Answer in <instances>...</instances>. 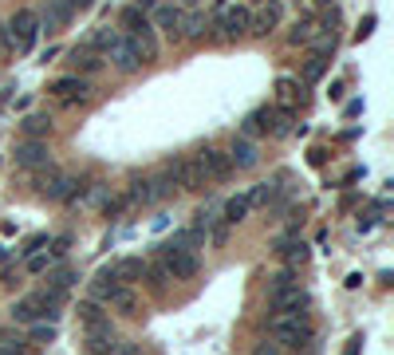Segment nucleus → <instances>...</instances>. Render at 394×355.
Segmentation results:
<instances>
[{"label":"nucleus","instance_id":"nucleus-1","mask_svg":"<svg viewBox=\"0 0 394 355\" xmlns=\"http://www.w3.org/2000/svg\"><path fill=\"white\" fill-rule=\"evenodd\" d=\"M268 332H272V344L280 351H300V347L315 344V328L307 320H268Z\"/></svg>","mask_w":394,"mask_h":355},{"label":"nucleus","instance_id":"nucleus-2","mask_svg":"<svg viewBox=\"0 0 394 355\" xmlns=\"http://www.w3.org/2000/svg\"><path fill=\"white\" fill-rule=\"evenodd\" d=\"M4 28H8L12 51H32V48H36V39H39V20H36V12H32V8H20L16 16L4 24Z\"/></svg>","mask_w":394,"mask_h":355},{"label":"nucleus","instance_id":"nucleus-3","mask_svg":"<svg viewBox=\"0 0 394 355\" xmlns=\"http://www.w3.org/2000/svg\"><path fill=\"white\" fill-rule=\"evenodd\" d=\"M162 265H166L170 280H193L201 273V256L186 253V249H177V245H162Z\"/></svg>","mask_w":394,"mask_h":355},{"label":"nucleus","instance_id":"nucleus-4","mask_svg":"<svg viewBox=\"0 0 394 355\" xmlns=\"http://www.w3.org/2000/svg\"><path fill=\"white\" fill-rule=\"evenodd\" d=\"M8 316H12V324H20V328H32V324H39V320H48V324H56V320H59V312L44 308V300H39L36 292L24 296V300H16Z\"/></svg>","mask_w":394,"mask_h":355},{"label":"nucleus","instance_id":"nucleus-5","mask_svg":"<svg viewBox=\"0 0 394 355\" xmlns=\"http://www.w3.org/2000/svg\"><path fill=\"white\" fill-rule=\"evenodd\" d=\"M307 312H312V296H307L304 288H296V292L272 300V312H268V320H307Z\"/></svg>","mask_w":394,"mask_h":355},{"label":"nucleus","instance_id":"nucleus-6","mask_svg":"<svg viewBox=\"0 0 394 355\" xmlns=\"http://www.w3.org/2000/svg\"><path fill=\"white\" fill-rule=\"evenodd\" d=\"M182 20H186V8L174 4V0H162V4H154V12H150V24L162 28L174 44H182Z\"/></svg>","mask_w":394,"mask_h":355},{"label":"nucleus","instance_id":"nucleus-7","mask_svg":"<svg viewBox=\"0 0 394 355\" xmlns=\"http://www.w3.org/2000/svg\"><path fill=\"white\" fill-rule=\"evenodd\" d=\"M110 56V63H115V71H122V75H134L146 59H142V48H138V39H130V36H118V44L107 51Z\"/></svg>","mask_w":394,"mask_h":355},{"label":"nucleus","instance_id":"nucleus-8","mask_svg":"<svg viewBox=\"0 0 394 355\" xmlns=\"http://www.w3.org/2000/svg\"><path fill=\"white\" fill-rule=\"evenodd\" d=\"M118 332H115V320L110 316H103L99 324L87 328V335H83V347H87V355H107L110 347H115Z\"/></svg>","mask_w":394,"mask_h":355},{"label":"nucleus","instance_id":"nucleus-9","mask_svg":"<svg viewBox=\"0 0 394 355\" xmlns=\"http://www.w3.org/2000/svg\"><path fill=\"white\" fill-rule=\"evenodd\" d=\"M280 20H284V0H265L260 12L248 20V32H253V36H272V32L280 28Z\"/></svg>","mask_w":394,"mask_h":355},{"label":"nucleus","instance_id":"nucleus-10","mask_svg":"<svg viewBox=\"0 0 394 355\" xmlns=\"http://www.w3.org/2000/svg\"><path fill=\"white\" fill-rule=\"evenodd\" d=\"M12 158H16V166L24 170H39V166H48V142H32V138H24V142H16V150H12Z\"/></svg>","mask_w":394,"mask_h":355},{"label":"nucleus","instance_id":"nucleus-11","mask_svg":"<svg viewBox=\"0 0 394 355\" xmlns=\"http://www.w3.org/2000/svg\"><path fill=\"white\" fill-rule=\"evenodd\" d=\"M229 162H233V170H253L256 162H260V147H256L253 138H245V135H236L233 142H229Z\"/></svg>","mask_w":394,"mask_h":355},{"label":"nucleus","instance_id":"nucleus-12","mask_svg":"<svg viewBox=\"0 0 394 355\" xmlns=\"http://www.w3.org/2000/svg\"><path fill=\"white\" fill-rule=\"evenodd\" d=\"M241 135L245 138H265V135H272L276 138V111L272 107H260V111H253V115H245V123H241Z\"/></svg>","mask_w":394,"mask_h":355},{"label":"nucleus","instance_id":"nucleus-13","mask_svg":"<svg viewBox=\"0 0 394 355\" xmlns=\"http://www.w3.org/2000/svg\"><path fill=\"white\" fill-rule=\"evenodd\" d=\"M197 158H201V166H205L209 182H229V178H233V162H229L225 150L205 147V150H197Z\"/></svg>","mask_w":394,"mask_h":355},{"label":"nucleus","instance_id":"nucleus-14","mask_svg":"<svg viewBox=\"0 0 394 355\" xmlns=\"http://www.w3.org/2000/svg\"><path fill=\"white\" fill-rule=\"evenodd\" d=\"M248 20H253V12H248L245 4L225 8V12H221V39H241V36H248Z\"/></svg>","mask_w":394,"mask_h":355},{"label":"nucleus","instance_id":"nucleus-15","mask_svg":"<svg viewBox=\"0 0 394 355\" xmlns=\"http://www.w3.org/2000/svg\"><path fill=\"white\" fill-rule=\"evenodd\" d=\"M118 288H127V285H118L115 265L99 268V273H95V280H91V300H95V304H110V296H115Z\"/></svg>","mask_w":394,"mask_h":355},{"label":"nucleus","instance_id":"nucleus-16","mask_svg":"<svg viewBox=\"0 0 394 355\" xmlns=\"http://www.w3.org/2000/svg\"><path fill=\"white\" fill-rule=\"evenodd\" d=\"M177 186L182 189H193V194H201V189L209 186V174L205 166H201V158H182V178H177Z\"/></svg>","mask_w":394,"mask_h":355},{"label":"nucleus","instance_id":"nucleus-17","mask_svg":"<svg viewBox=\"0 0 394 355\" xmlns=\"http://www.w3.org/2000/svg\"><path fill=\"white\" fill-rule=\"evenodd\" d=\"M296 288H300V273H296V268H276V273L268 276V304L280 300V296H288V292H296Z\"/></svg>","mask_w":394,"mask_h":355},{"label":"nucleus","instance_id":"nucleus-18","mask_svg":"<svg viewBox=\"0 0 394 355\" xmlns=\"http://www.w3.org/2000/svg\"><path fill=\"white\" fill-rule=\"evenodd\" d=\"M51 91H56L59 99H63V103H83V99H87V79H79V75H63V79H56V83H51Z\"/></svg>","mask_w":394,"mask_h":355},{"label":"nucleus","instance_id":"nucleus-19","mask_svg":"<svg viewBox=\"0 0 394 355\" xmlns=\"http://www.w3.org/2000/svg\"><path fill=\"white\" fill-rule=\"evenodd\" d=\"M36 20H39V28H68V24H71V8L63 4V0H48Z\"/></svg>","mask_w":394,"mask_h":355},{"label":"nucleus","instance_id":"nucleus-20","mask_svg":"<svg viewBox=\"0 0 394 355\" xmlns=\"http://www.w3.org/2000/svg\"><path fill=\"white\" fill-rule=\"evenodd\" d=\"M276 253L288 261V268H300L307 265V256H312V249L304 245V241H292V237H280V245H276Z\"/></svg>","mask_w":394,"mask_h":355},{"label":"nucleus","instance_id":"nucleus-21","mask_svg":"<svg viewBox=\"0 0 394 355\" xmlns=\"http://www.w3.org/2000/svg\"><path fill=\"white\" fill-rule=\"evenodd\" d=\"M118 36H122L118 28H95L87 39H83V51H95V56L99 51H110L118 44Z\"/></svg>","mask_w":394,"mask_h":355},{"label":"nucleus","instance_id":"nucleus-22","mask_svg":"<svg viewBox=\"0 0 394 355\" xmlns=\"http://www.w3.org/2000/svg\"><path fill=\"white\" fill-rule=\"evenodd\" d=\"M20 135L32 138V142H44V138L51 135V118L48 115H28L24 123H20Z\"/></svg>","mask_w":394,"mask_h":355},{"label":"nucleus","instance_id":"nucleus-23","mask_svg":"<svg viewBox=\"0 0 394 355\" xmlns=\"http://www.w3.org/2000/svg\"><path fill=\"white\" fill-rule=\"evenodd\" d=\"M115 276H118V285L142 280V276H146V261H142V256H127V261H118L115 265Z\"/></svg>","mask_w":394,"mask_h":355},{"label":"nucleus","instance_id":"nucleus-24","mask_svg":"<svg viewBox=\"0 0 394 355\" xmlns=\"http://www.w3.org/2000/svg\"><path fill=\"white\" fill-rule=\"evenodd\" d=\"M248 209H253V206H248V194H236V197H229V201H225V209H221L225 217H221V221H225V225H241V221L248 217Z\"/></svg>","mask_w":394,"mask_h":355},{"label":"nucleus","instance_id":"nucleus-25","mask_svg":"<svg viewBox=\"0 0 394 355\" xmlns=\"http://www.w3.org/2000/svg\"><path fill=\"white\" fill-rule=\"evenodd\" d=\"M110 308H115L118 316H138L142 300H138V292H130V288H118V292L110 296Z\"/></svg>","mask_w":394,"mask_h":355},{"label":"nucleus","instance_id":"nucleus-26","mask_svg":"<svg viewBox=\"0 0 394 355\" xmlns=\"http://www.w3.org/2000/svg\"><path fill=\"white\" fill-rule=\"evenodd\" d=\"M205 28H209L205 12H186V20H182V39H201Z\"/></svg>","mask_w":394,"mask_h":355},{"label":"nucleus","instance_id":"nucleus-27","mask_svg":"<svg viewBox=\"0 0 394 355\" xmlns=\"http://www.w3.org/2000/svg\"><path fill=\"white\" fill-rule=\"evenodd\" d=\"M170 245H177V249H186V253H197V249H205V233L201 229H182V233H174V241Z\"/></svg>","mask_w":394,"mask_h":355},{"label":"nucleus","instance_id":"nucleus-28","mask_svg":"<svg viewBox=\"0 0 394 355\" xmlns=\"http://www.w3.org/2000/svg\"><path fill=\"white\" fill-rule=\"evenodd\" d=\"M75 280H79V273L71 265H59V268H51V273H48V288H56V292H68Z\"/></svg>","mask_w":394,"mask_h":355},{"label":"nucleus","instance_id":"nucleus-29","mask_svg":"<svg viewBox=\"0 0 394 355\" xmlns=\"http://www.w3.org/2000/svg\"><path fill=\"white\" fill-rule=\"evenodd\" d=\"M315 16H304V20H296V28L288 32V44H296V48H300V44H312V36H315Z\"/></svg>","mask_w":394,"mask_h":355},{"label":"nucleus","instance_id":"nucleus-30","mask_svg":"<svg viewBox=\"0 0 394 355\" xmlns=\"http://www.w3.org/2000/svg\"><path fill=\"white\" fill-rule=\"evenodd\" d=\"M75 316H79V324H83V328H91V324H99L107 312H103V304H95V300H79Z\"/></svg>","mask_w":394,"mask_h":355},{"label":"nucleus","instance_id":"nucleus-31","mask_svg":"<svg viewBox=\"0 0 394 355\" xmlns=\"http://www.w3.org/2000/svg\"><path fill=\"white\" fill-rule=\"evenodd\" d=\"M71 63H75V71H83V75H95V71L103 68V59H99L95 51H79V48H75V56H71Z\"/></svg>","mask_w":394,"mask_h":355},{"label":"nucleus","instance_id":"nucleus-32","mask_svg":"<svg viewBox=\"0 0 394 355\" xmlns=\"http://www.w3.org/2000/svg\"><path fill=\"white\" fill-rule=\"evenodd\" d=\"M28 340H32V344H51V340H56V324H48V320L32 324L28 328Z\"/></svg>","mask_w":394,"mask_h":355},{"label":"nucleus","instance_id":"nucleus-33","mask_svg":"<svg viewBox=\"0 0 394 355\" xmlns=\"http://www.w3.org/2000/svg\"><path fill=\"white\" fill-rule=\"evenodd\" d=\"M324 71H327V59L324 56H307V63H304V83L324 79Z\"/></svg>","mask_w":394,"mask_h":355},{"label":"nucleus","instance_id":"nucleus-34","mask_svg":"<svg viewBox=\"0 0 394 355\" xmlns=\"http://www.w3.org/2000/svg\"><path fill=\"white\" fill-rule=\"evenodd\" d=\"M146 280H150V288H158V292H162V288L170 285L166 265H162V261H158V265H146Z\"/></svg>","mask_w":394,"mask_h":355},{"label":"nucleus","instance_id":"nucleus-35","mask_svg":"<svg viewBox=\"0 0 394 355\" xmlns=\"http://www.w3.org/2000/svg\"><path fill=\"white\" fill-rule=\"evenodd\" d=\"M24 268H28L32 276L48 273V253H32V256H24Z\"/></svg>","mask_w":394,"mask_h":355},{"label":"nucleus","instance_id":"nucleus-36","mask_svg":"<svg viewBox=\"0 0 394 355\" xmlns=\"http://www.w3.org/2000/svg\"><path fill=\"white\" fill-rule=\"evenodd\" d=\"M107 355H142V347H138L134 340H115V347H110Z\"/></svg>","mask_w":394,"mask_h":355},{"label":"nucleus","instance_id":"nucleus-37","mask_svg":"<svg viewBox=\"0 0 394 355\" xmlns=\"http://www.w3.org/2000/svg\"><path fill=\"white\" fill-rule=\"evenodd\" d=\"M39 245H48V233H36V237H28V241H24V249H20V256H32Z\"/></svg>","mask_w":394,"mask_h":355},{"label":"nucleus","instance_id":"nucleus-38","mask_svg":"<svg viewBox=\"0 0 394 355\" xmlns=\"http://www.w3.org/2000/svg\"><path fill=\"white\" fill-rule=\"evenodd\" d=\"M276 95H280V99H292L296 95V83H292V79H276Z\"/></svg>","mask_w":394,"mask_h":355},{"label":"nucleus","instance_id":"nucleus-39","mask_svg":"<svg viewBox=\"0 0 394 355\" xmlns=\"http://www.w3.org/2000/svg\"><path fill=\"white\" fill-rule=\"evenodd\" d=\"M71 249V237H56V241H51V256H63Z\"/></svg>","mask_w":394,"mask_h":355},{"label":"nucleus","instance_id":"nucleus-40","mask_svg":"<svg viewBox=\"0 0 394 355\" xmlns=\"http://www.w3.org/2000/svg\"><path fill=\"white\" fill-rule=\"evenodd\" d=\"M229 229H233V225H225V221H221V225H213V245H225V241H229Z\"/></svg>","mask_w":394,"mask_h":355},{"label":"nucleus","instance_id":"nucleus-41","mask_svg":"<svg viewBox=\"0 0 394 355\" xmlns=\"http://www.w3.org/2000/svg\"><path fill=\"white\" fill-rule=\"evenodd\" d=\"M253 355H284V351H280L276 344H268V340H265V344H256V347H253Z\"/></svg>","mask_w":394,"mask_h":355},{"label":"nucleus","instance_id":"nucleus-42","mask_svg":"<svg viewBox=\"0 0 394 355\" xmlns=\"http://www.w3.org/2000/svg\"><path fill=\"white\" fill-rule=\"evenodd\" d=\"M12 51V44H8V28H4V20H0V59Z\"/></svg>","mask_w":394,"mask_h":355},{"label":"nucleus","instance_id":"nucleus-43","mask_svg":"<svg viewBox=\"0 0 394 355\" xmlns=\"http://www.w3.org/2000/svg\"><path fill=\"white\" fill-rule=\"evenodd\" d=\"M327 95H331L335 103H339V99L347 95V83H343V79H335V83H331V91H327Z\"/></svg>","mask_w":394,"mask_h":355},{"label":"nucleus","instance_id":"nucleus-44","mask_svg":"<svg viewBox=\"0 0 394 355\" xmlns=\"http://www.w3.org/2000/svg\"><path fill=\"white\" fill-rule=\"evenodd\" d=\"M16 280H20V276H16V268H4V273H0V285H4V288H12Z\"/></svg>","mask_w":394,"mask_h":355},{"label":"nucleus","instance_id":"nucleus-45","mask_svg":"<svg viewBox=\"0 0 394 355\" xmlns=\"http://www.w3.org/2000/svg\"><path fill=\"white\" fill-rule=\"evenodd\" d=\"M359 347H363V335H351V344L343 347V355H359Z\"/></svg>","mask_w":394,"mask_h":355},{"label":"nucleus","instance_id":"nucleus-46","mask_svg":"<svg viewBox=\"0 0 394 355\" xmlns=\"http://www.w3.org/2000/svg\"><path fill=\"white\" fill-rule=\"evenodd\" d=\"M347 115H363V99H351V103H347Z\"/></svg>","mask_w":394,"mask_h":355},{"label":"nucleus","instance_id":"nucleus-47","mask_svg":"<svg viewBox=\"0 0 394 355\" xmlns=\"http://www.w3.org/2000/svg\"><path fill=\"white\" fill-rule=\"evenodd\" d=\"M371 28H374V16H367L363 24H359V39H363V36H371Z\"/></svg>","mask_w":394,"mask_h":355},{"label":"nucleus","instance_id":"nucleus-48","mask_svg":"<svg viewBox=\"0 0 394 355\" xmlns=\"http://www.w3.org/2000/svg\"><path fill=\"white\" fill-rule=\"evenodd\" d=\"M63 4H68V8L75 12V8H91V4H95V0H63Z\"/></svg>","mask_w":394,"mask_h":355},{"label":"nucleus","instance_id":"nucleus-49","mask_svg":"<svg viewBox=\"0 0 394 355\" xmlns=\"http://www.w3.org/2000/svg\"><path fill=\"white\" fill-rule=\"evenodd\" d=\"M0 355H24L20 347H12V344H0Z\"/></svg>","mask_w":394,"mask_h":355},{"label":"nucleus","instance_id":"nucleus-50","mask_svg":"<svg viewBox=\"0 0 394 355\" xmlns=\"http://www.w3.org/2000/svg\"><path fill=\"white\" fill-rule=\"evenodd\" d=\"M193 4H197V0H182V8H193Z\"/></svg>","mask_w":394,"mask_h":355},{"label":"nucleus","instance_id":"nucleus-51","mask_svg":"<svg viewBox=\"0 0 394 355\" xmlns=\"http://www.w3.org/2000/svg\"><path fill=\"white\" fill-rule=\"evenodd\" d=\"M256 4H265V0H256Z\"/></svg>","mask_w":394,"mask_h":355},{"label":"nucleus","instance_id":"nucleus-52","mask_svg":"<svg viewBox=\"0 0 394 355\" xmlns=\"http://www.w3.org/2000/svg\"><path fill=\"white\" fill-rule=\"evenodd\" d=\"M319 4H327V0H319Z\"/></svg>","mask_w":394,"mask_h":355}]
</instances>
